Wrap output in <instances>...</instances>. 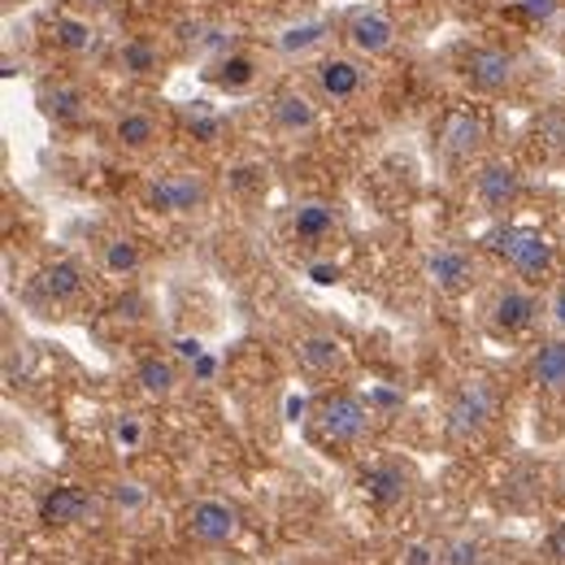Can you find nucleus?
Wrapping results in <instances>:
<instances>
[{
	"mask_svg": "<svg viewBox=\"0 0 565 565\" xmlns=\"http://www.w3.org/2000/svg\"><path fill=\"white\" fill-rule=\"evenodd\" d=\"M466 83L479 92V96H500L513 78H518V57L513 53H504V49H492V44H483V49H475L470 57H466Z\"/></svg>",
	"mask_w": 565,
	"mask_h": 565,
	"instance_id": "obj_9",
	"label": "nucleus"
},
{
	"mask_svg": "<svg viewBox=\"0 0 565 565\" xmlns=\"http://www.w3.org/2000/svg\"><path fill=\"white\" fill-rule=\"evenodd\" d=\"M210 201V183L196 174V170H179V174H166L148 188V205L161 213H196Z\"/></svg>",
	"mask_w": 565,
	"mask_h": 565,
	"instance_id": "obj_8",
	"label": "nucleus"
},
{
	"mask_svg": "<svg viewBox=\"0 0 565 565\" xmlns=\"http://www.w3.org/2000/svg\"><path fill=\"white\" fill-rule=\"evenodd\" d=\"M483 140H488V127H483V118L475 109H452L444 118V127H439V148L452 161H470L483 148Z\"/></svg>",
	"mask_w": 565,
	"mask_h": 565,
	"instance_id": "obj_10",
	"label": "nucleus"
},
{
	"mask_svg": "<svg viewBox=\"0 0 565 565\" xmlns=\"http://www.w3.org/2000/svg\"><path fill=\"white\" fill-rule=\"evenodd\" d=\"M535 318H540V300H535L531 287H522V282H504V287H495L492 305H488V322H492V331H500V335H522V331L535 327Z\"/></svg>",
	"mask_w": 565,
	"mask_h": 565,
	"instance_id": "obj_6",
	"label": "nucleus"
},
{
	"mask_svg": "<svg viewBox=\"0 0 565 565\" xmlns=\"http://www.w3.org/2000/svg\"><path fill=\"white\" fill-rule=\"evenodd\" d=\"M213 83H217V87H226V92H244V87H253V83H257V62H253L248 53H231V57H222V62H217Z\"/></svg>",
	"mask_w": 565,
	"mask_h": 565,
	"instance_id": "obj_25",
	"label": "nucleus"
},
{
	"mask_svg": "<svg viewBox=\"0 0 565 565\" xmlns=\"http://www.w3.org/2000/svg\"><path fill=\"white\" fill-rule=\"evenodd\" d=\"M548 322L565 335V279L557 282V287H553V296H548Z\"/></svg>",
	"mask_w": 565,
	"mask_h": 565,
	"instance_id": "obj_31",
	"label": "nucleus"
},
{
	"mask_svg": "<svg viewBox=\"0 0 565 565\" xmlns=\"http://www.w3.org/2000/svg\"><path fill=\"white\" fill-rule=\"evenodd\" d=\"M35 105H40V114L49 118V122H57V127H71L83 118V92L71 87V83H44L40 92H35Z\"/></svg>",
	"mask_w": 565,
	"mask_h": 565,
	"instance_id": "obj_15",
	"label": "nucleus"
},
{
	"mask_svg": "<svg viewBox=\"0 0 565 565\" xmlns=\"http://www.w3.org/2000/svg\"><path fill=\"white\" fill-rule=\"evenodd\" d=\"M423 275L430 279V287H439V291H448V296L470 291L475 279H479V270H475L470 253H466V248H457V244H435V248L426 253Z\"/></svg>",
	"mask_w": 565,
	"mask_h": 565,
	"instance_id": "obj_7",
	"label": "nucleus"
},
{
	"mask_svg": "<svg viewBox=\"0 0 565 565\" xmlns=\"http://www.w3.org/2000/svg\"><path fill=\"white\" fill-rule=\"evenodd\" d=\"M495 409H500V396L488 379H466L452 401H448V435L452 439H475L492 426Z\"/></svg>",
	"mask_w": 565,
	"mask_h": 565,
	"instance_id": "obj_2",
	"label": "nucleus"
},
{
	"mask_svg": "<svg viewBox=\"0 0 565 565\" xmlns=\"http://www.w3.org/2000/svg\"><path fill=\"white\" fill-rule=\"evenodd\" d=\"M83 287H87V275H83V266L71 262V257H62V262H53L44 275H40V291L49 296V300H57V305H71L83 296Z\"/></svg>",
	"mask_w": 565,
	"mask_h": 565,
	"instance_id": "obj_19",
	"label": "nucleus"
},
{
	"mask_svg": "<svg viewBox=\"0 0 565 565\" xmlns=\"http://www.w3.org/2000/svg\"><path fill=\"white\" fill-rule=\"evenodd\" d=\"M309 275H313V282H335L340 279V266H309Z\"/></svg>",
	"mask_w": 565,
	"mask_h": 565,
	"instance_id": "obj_33",
	"label": "nucleus"
},
{
	"mask_svg": "<svg viewBox=\"0 0 565 565\" xmlns=\"http://www.w3.org/2000/svg\"><path fill=\"white\" fill-rule=\"evenodd\" d=\"M531 383L548 396H565V340H544L531 356Z\"/></svg>",
	"mask_w": 565,
	"mask_h": 565,
	"instance_id": "obj_17",
	"label": "nucleus"
},
{
	"mask_svg": "<svg viewBox=\"0 0 565 565\" xmlns=\"http://www.w3.org/2000/svg\"><path fill=\"white\" fill-rule=\"evenodd\" d=\"M183 118H188V127H192V131H196L201 140H217V136H222V118L213 114L205 100L188 105V109H183Z\"/></svg>",
	"mask_w": 565,
	"mask_h": 565,
	"instance_id": "obj_28",
	"label": "nucleus"
},
{
	"mask_svg": "<svg viewBox=\"0 0 565 565\" xmlns=\"http://www.w3.org/2000/svg\"><path fill=\"white\" fill-rule=\"evenodd\" d=\"M114 140L122 143V148H148V143L157 140V118L143 114V109H127L118 118V127H114Z\"/></svg>",
	"mask_w": 565,
	"mask_h": 565,
	"instance_id": "obj_24",
	"label": "nucleus"
},
{
	"mask_svg": "<svg viewBox=\"0 0 565 565\" xmlns=\"http://www.w3.org/2000/svg\"><path fill=\"white\" fill-rule=\"evenodd\" d=\"M405 557H409L405 565H435V562H430V548H426V544H414Z\"/></svg>",
	"mask_w": 565,
	"mask_h": 565,
	"instance_id": "obj_34",
	"label": "nucleus"
},
{
	"mask_svg": "<svg viewBox=\"0 0 565 565\" xmlns=\"http://www.w3.org/2000/svg\"><path fill=\"white\" fill-rule=\"evenodd\" d=\"M140 418H118V423H114V444H118V448H136V444H140Z\"/></svg>",
	"mask_w": 565,
	"mask_h": 565,
	"instance_id": "obj_29",
	"label": "nucleus"
},
{
	"mask_svg": "<svg viewBox=\"0 0 565 565\" xmlns=\"http://www.w3.org/2000/svg\"><path fill=\"white\" fill-rule=\"evenodd\" d=\"M296 361L309 370V374H335L349 365V353L335 335H300L296 344Z\"/></svg>",
	"mask_w": 565,
	"mask_h": 565,
	"instance_id": "obj_16",
	"label": "nucleus"
},
{
	"mask_svg": "<svg viewBox=\"0 0 565 565\" xmlns=\"http://www.w3.org/2000/svg\"><path fill=\"white\" fill-rule=\"evenodd\" d=\"M322 44H327V22H296L279 35V49L287 57H309Z\"/></svg>",
	"mask_w": 565,
	"mask_h": 565,
	"instance_id": "obj_23",
	"label": "nucleus"
},
{
	"mask_svg": "<svg viewBox=\"0 0 565 565\" xmlns=\"http://www.w3.org/2000/svg\"><path fill=\"white\" fill-rule=\"evenodd\" d=\"M439 565H479V548L470 540H461L448 548V557H439Z\"/></svg>",
	"mask_w": 565,
	"mask_h": 565,
	"instance_id": "obj_30",
	"label": "nucleus"
},
{
	"mask_svg": "<svg viewBox=\"0 0 565 565\" xmlns=\"http://www.w3.org/2000/svg\"><path fill=\"white\" fill-rule=\"evenodd\" d=\"M396 22L383 13V9H353L349 18H344V40H349V49L361 53V57H387L392 49H396Z\"/></svg>",
	"mask_w": 565,
	"mask_h": 565,
	"instance_id": "obj_5",
	"label": "nucleus"
},
{
	"mask_svg": "<svg viewBox=\"0 0 565 565\" xmlns=\"http://www.w3.org/2000/svg\"><path fill=\"white\" fill-rule=\"evenodd\" d=\"M361 483H365V495L374 504H396V500H405V492H409V479H405L401 466H370Z\"/></svg>",
	"mask_w": 565,
	"mask_h": 565,
	"instance_id": "obj_20",
	"label": "nucleus"
},
{
	"mask_svg": "<svg viewBox=\"0 0 565 565\" xmlns=\"http://www.w3.org/2000/svg\"><path fill=\"white\" fill-rule=\"evenodd\" d=\"M183 531H188V540L201 544V548H222V544L235 540V531H239V513H235L226 500L205 495V500H196V504L183 513Z\"/></svg>",
	"mask_w": 565,
	"mask_h": 565,
	"instance_id": "obj_4",
	"label": "nucleus"
},
{
	"mask_svg": "<svg viewBox=\"0 0 565 565\" xmlns=\"http://www.w3.org/2000/svg\"><path fill=\"white\" fill-rule=\"evenodd\" d=\"M96 513H100L96 500L83 492V488H53V492L40 500V522H49V526H83Z\"/></svg>",
	"mask_w": 565,
	"mask_h": 565,
	"instance_id": "obj_13",
	"label": "nucleus"
},
{
	"mask_svg": "<svg viewBox=\"0 0 565 565\" xmlns=\"http://www.w3.org/2000/svg\"><path fill=\"white\" fill-rule=\"evenodd\" d=\"M518 4H522V9H526L535 22H548V18L557 13V0H518Z\"/></svg>",
	"mask_w": 565,
	"mask_h": 565,
	"instance_id": "obj_32",
	"label": "nucleus"
},
{
	"mask_svg": "<svg viewBox=\"0 0 565 565\" xmlns=\"http://www.w3.org/2000/svg\"><path fill=\"white\" fill-rule=\"evenodd\" d=\"M140 262L143 257L136 239H109V244H105V270H109V275H136Z\"/></svg>",
	"mask_w": 565,
	"mask_h": 565,
	"instance_id": "obj_26",
	"label": "nucleus"
},
{
	"mask_svg": "<svg viewBox=\"0 0 565 565\" xmlns=\"http://www.w3.org/2000/svg\"><path fill=\"white\" fill-rule=\"evenodd\" d=\"M270 118H275V127L287 131V136H305V131L318 127V105L300 87H282V92H275Z\"/></svg>",
	"mask_w": 565,
	"mask_h": 565,
	"instance_id": "obj_14",
	"label": "nucleus"
},
{
	"mask_svg": "<svg viewBox=\"0 0 565 565\" xmlns=\"http://www.w3.org/2000/svg\"><path fill=\"white\" fill-rule=\"evenodd\" d=\"M53 40H57V49H66V53H92V49L100 44V31H96V22H87V18H57V22H53Z\"/></svg>",
	"mask_w": 565,
	"mask_h": 565,
	"instance_id": "obj_22",
	"label": "nucleus"
},
{
	"mask_svg": "<svg viewBox=\"0 0 565 565\" xmlns=\"http://www.w3.org/2000/svg\"><path fill=\"white\" fill-rule=\"evenodd\" d=\"M318 87H322V96L331 100V105H349L361 96V87H365V71L356 66L353 57H322L318 62Z\"/></svg>",
	"mask_w": 565,
	"mask_h": 565,
	"instance_id": "obj_12",
	"label": "nucleus"
},
{
	"mask_svg": "<svg viewBox=\"0 0 565 565\" xmlns=\"http://www.w3.org/2000/svg\"><path fill=\"white\" fill-rule=\"evenodd\" d=\"M335 226H340V213H335V205H327V201H305V205H296V213H291V231L305 244H322L327 235H335Z\"/></svg>",
	"mask_w": 565,
	"mask_h": 565,
	"instance_id": "obj_18",
	"label": "nucleus"
},
{
	"mask_svg": "<svg viewBox=\"0 0 565 565\" xmlns=\"http://www.w3.org/2000/svg\"><path fill=\"white\" fill-rule=\"evenodd\" d=\"M370 405L353 396V392H331V396H322L318 401V414H313V423L322 430V439L327 444H356L365 430H370Z\"/></svg>",
	"mask_w": 565,
	"mask_h": 565,
	"instance_id": "obj_3",
	"label": "nucleus"
},
{
	"mask_svg": "<svg viewBox=\"0 0 565 565\" xmlns=\"http://www.w3.org/2000/svg\"><path fill=\"white\" fill-rule=\"evenodd\" d=\"M488 244L522 282H544L557 270V244L540 226H500L488 235Z\"/></svg>",
	"mask_w": 565,
	"mask_h": 565,
	"instance_id": "obj_1",
	"label": "nucleus"
},
{
	"mask_svg": "<svg viewBox=\"0 0 565 565\" xmlns=\"http://www.w3.org/2000/svg\"><path fill=\"white\" fill-rule=\"evenodd\" d=\"M118 62H122V71L127 74H152L157 66H161V53L148 44V40H127L122 44V53H118Z\"/></svg>",
	"mask_w": 565,
	"mask_h": 565,
	"instance_id": "obj_27",
	"label": "nucleus"
},
{
	"mask_svg": "<svg viewBox=\"0 0 565 565\" xmlns=\"http://www.w3.org/2000/svg\"><path fill=\"white\" fill-rule=\"evenodd\" d=\"M475 196L488 213H504L518 196H522V174L509 161H488L475 174Z\"/></svg>",
	"mask_w": 565,
	"mask_h": 565,
	"instance_id": "obj_11",
	"label": "nucleus"
},
{
	"mask_svg": "<svg viewBox=\"0 0 565 565\" xmlns=\"http://www.w3.org/2000/svg\"><path fill=\"white\" fill-rule=\"evenodd\" d=\"M174 349H179V356H188V361H192V356H201V353H205V349H201V340H179Z\"/></svg>",
	"mask_w": 565,
	"mask_h": 565,
	"instance_id": "obj_35",
	"label": "nucleus"
},
{
	"mask_svg": "<svg viewBox=\"0 0 565 565\" xmlns=\"http://www.w3.org/2000/svg\"><path fill=\"white\" fill-rule=\"evenodd\" d=\"M136 383H140L148 396H170L179 387V370L170 356H143L136 365Z\"/></svg>",
	"mask_w": 565,
	"mask_h": 565,
	"instance_id": "obj_21",
	"label": "nucleus"
}]
</instances>
